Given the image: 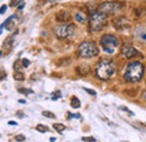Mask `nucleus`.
I'll list each match as a JSON object with an SVG mask.
<instances>
[{
	"instance_id": "b1692460",
	"label": "nucleus",
	"mask_w": 146,
	"mask_h": 142,
	"mask_svg": "<svg viewBox=\"0 0 146 142\" xmlns=\"http://www.w3.org/2000/svg\"><path fill=\"white\" fill-rule=\"evenodd\" d=\"M72 118L80 119V118H81V115H80V114H72V113H69V119H72Z\"/></svg>"
},
{
	"instance_id": "a878e982",
	"label": "nucleus",
	"mask_w": 146,
	"mask_h": 142,
	"mask_svg": "<svg viewBox=\"0 0 146 142\" xmlns=\"http://www.w3.org/2000/svg\"><path fill=\"white\" fill-rule=\"evenodd\" d=\"M84 91L87 92V93H89V94H91V95H96L97 93L93 91V89H84Z\"/></svg>"
},
{
	"instance_id": "f8f14e48",
	"label": "nucleus",
	"mask_w": 146,
	"mask_h": 142,
	"mask_svg": "<svg viewBox=\"0 0 146 142\" xmlns=\"http://www.w3.org/2000/svg\"><path fill=\"white\" fill-rule=\"evenodd\" d=\"M75 20L79 21V22H81V24H83V22L87 21V16H86V14H83L81 11H78L75 14Z\"/></svg>"
},
{
	"instance_id": "2f4dec72",
	"label": "nucleus",
	"mask_w": 146,
	"mask_h": 142,
	"mask_svg": "<svg viewBox=\"0 0 146 142\" xmlns=\"http://www.w3.org/2000/svg\"><path fill=\"white\" fill-rule=\"evenodd\" d=\"M50 2H55V1H57V0H48Z\"/></svg>"
},
{
	"instance_id": "dca6fc26",
	"label": "nucleus",
	"mask_w": 146,
	"mask_h": 142,
	"mask_svg": "<svg viewBox=\"0 0 146 142\" xmlns=\"http://www.w3.org/2000/svg\"><path fill=\"white\" fill-rule=\"evenodd\" d=\"M36 130L38 132H42V133H45V132H48V128L44 124H38L36 126Z\"/></svg>"
},
{
	"instance_id": "f257e3e1",
	"label": "nucleus",
	"mask_w": 146,
	"mask_h": 142,
	"mask_svg": "<svg viewBox=\"0 0 146 142\" xmlns=\"http://www.w3.org/2000/svg\"><path fill=\"white\" fill-rule=\"evenodd\" d=\"M116 72H117L116 64L109 59H102L101 62L98 63L96 67V75L104 81L110 80L116 74Z\"/></svg>"
},
{
	"instance_id": "6e6552de",
	"label": "nucleus",
	"mask_w": 146,
	"mask_h": 142,
	"mask_svg": "<svg viewBox=\"0 0 146 142\" xmlns=\"http://www.w3.org/2000/svg\"><path fill=\"white\" fill-rule=\"evenodd\" d=\"M121 53L124 54V56L126 58H133L135 56H137L139 52L134 47V46H130V45H126L121 48Z\"/></svg>"
},
{
	"instance_id": "cd10ccee",
	"label": "nucleus",
	"mask_w": 146,
	"mask_h": 142,
	"mask_svg": "<svg viewBox=\"0 0 146 142\" xmlns=\"http://www.w3.org/2000/svg\"><path fill=\"white\" fill-rule=\"evenodd\" d=\"M142 99L146 102V91H144V92L142 93Z\"/></svg>"
},
{
	"instance_id": "9d476101",
	"label": "nucleus",
	"mask_w": 146,
	"mask_h": 142,
	"mask_svg": "<svg viewBox=\"0 0 146 142\" xmlns=\"http://www.w3.org/2000/svg\"><path fill=\"white\" fill-rule=\"evenodd\" d=\"M13 43H14V38H13V36L7 37V38L3 40V44H2L3 49H5V51H9V49L11 48V46H13Z\"/></svg>"
},
{
	"instance_id": "f3484780",
	"label": "nucleus",
	"mask_w": 146,
	"mask_h": 142,
	"mask_svg": "<svg viewBox=\"0 0 146 142\" xmlns=\"http://www.w3.org/2000/svg\"><path fill=\"white\" fill-rule=\"evenodd\" d=\"M45 118H48V119H55L56 118V115H55L53 112H50V111H43V113H42Z\"/></svg>"
},
{
	"instance_id": "423d86ee",
	"label": "nucleus",
	"mask_w": 146,
	"mask_h": 142,
	"mask_svg": "<svg viewBox=\"0 0 146 142\" xmlns=\"http://www.w3.org/2000/svg\"><path fill=\"white\" fill-rule=\"evenodd\" d=\"M54 34L57 38H61V39L69 38L74 34V26L73 25H66V24L55 26Z\"/></svg>"
},
{
	"instance_id": "4468645a",
	"label": "nucleus",
	"mask_w": 146,
	"mask_h": 142,
	"mask_svg": "<svg viewBox=\"0 0 146 142\" xmlns=\"http://www.w3.org/2000/svg\"><path fill=\"white\" fill-rule=\"evenodd\" d=\"M53 126H54V129L57 131V132H58V133H62V132L65 130V128H66L65 125L62 124V123H55Z\"/></svg>"
},
{
	"instance_id": "f03ea898",
	"label": "nucleus",
	"mask_w": 146,
	"mask_h": 142,
	"mask_svg": "<svg viewBox=\"0 0 146 142\" xmlns=\"http://www.w3.org/2000/svg\"><path fill=\"white\" fill-rule=\"evenodd\" d=\"M144 75V66L139 62H131L129 63L125 71V78L130 83H136L142 80Z\"/></svg>"
},
{
	"instance_id": "393cba45",
	"label": "nucleus",
	"mask_w": 146,
	"mask_h": 142,
	"mask_svg": "<svg viewBox=\"0 0 146 142\" xmlns=\"http://www.w3.org/2000/svg\"><path fill=\"white\" fill-rule=\"evenodd\" d=\"M82 141H96V139L94 138H92V137H84V138H82Z\"/></svg>"
},
{
	"instance_id": "4be33fe9",
	"label": "nucleus",
	"mask_w": 146,
	"mask_h": 142,
	"mask_svg": "<svg viewBox=\"0 0 146 142\" xmlns=\"http://www.w3.org/2000/svg\"><path fill=\"white\" fill-rule=\"evenodd\" d=\"M15 140H16V141H25V140H26V138H25L24 135L19 134V135H16V137H15Z\"/></svg>"
},
{
	"instance_id": "aec40b11",
	"label": "nucleus",
	"mask_w": 146,
	"mask_h": 142,
	"mask_svg": "<svg viewBox=\"0 0 146 142\" xmlns=\"http://www.w3.org/2000/svg\"><path fill=\"white\" fill-rule=\"evenodd\" d=\"M20 93H24V94H31V93H34L32 89H19Z\"/></svg>"
},
{
	"instance_id": "c756f323",
	"label": "nucleus",
	"mask_w": 146,
	"mask_h": 142,
	"mask_svg": "<svg viewBox=\"0 0 146 142\" xmlns=\"http://www.w3.org/2000/svg\"><path fill=\"white\" fill-rule=\"evenodd\" d=\"M24 7H25V3H21V5H19V6H18V9H19V10H21Z\"/></svg>"
},
{
	"instance_id": "20e7f679",
	"label": "nucleus",
	"mask_w": 146,
	"mask_h": 142,
	"mask_svg": "<svg viewBox=\"0 0 146 142\" xmlns=\"http://www.w3.org/2000/svg\"><path fill=\"white\" fill-rule=\"evenodd\" d=\"M106 25H107V15L101 11L93 12L89 19V26L91 32H100Z\"/></svg>"
},
{
	"instance_id": "1a4fd4ad",
	"label": "nucleus",
	"mask_w": 146,
	"mask_h": 142,
	"mask_svg": "<svg viewBox=\"0 0 146 142\" xmlns=\"http://www.w3.org/2000/svg\"><path fill=\"white\" fill-rule=\"evenodd\" d=\"M55 18L58 22H68L70 19H71V16H70V12L66 11V10H60L58 12H56L55 15Z\"/></svg>"
},
{
	"instance_id": "9b49d317",
	"label": "nucleus",
	"mask_w": 146,
	"mask_h": 142,
	"mask_svg": "<svg viewBox=\"0 0 146 142\" xmlns=\"http://www.w3.org/2000/svg\"><path fill=\"white\" fill-rule=\"evenodd\" d=\"M115 25L117 26L118 29H123V28L125 27V25H126V26H129V22L127 21L126 18H118V19L115 21Z\"/></svg>"
},
{
	"instance_id": "7c9ffc66",
	"label": "nucleus",
	"mask_w": 146,
	"mask_h": 142,
	"mask_svg": "<svg viewBox=\"0 0 146 142\" xmlns=\"http://www.w3.org/2000/svg\"><path fill=\"white\" fill-rule=\"evenodd\" d=\"M19 103H26V101L25 100H19Z\"/></svg>"
},
{
	"instance_id": "ddd939ff",
	"label": "nucleus",
	"mask_w": 146,
	"mask_h": 142,
	"mask_svg": "<svg viewBox=\"0 0 146 142\" xmlns=\"http://www.w3.org/2000/svg\"><path fill=\"white\" fill-rule=\"evenodd\" d=\"M80 105H81V103H80L79 99L75 97V96H72V97H71V106H72L73 108H79Z\"/></svg>"
},
{
	"instance_id": "bb28decb",
	"label": "nucleus",
	"mask_w": 146,
	"mask_h": 142,
	"mask_svg": "<svg viewBox=\"0 0 146 142\" xmlns=\"http://www.w3.org/2000/svg\"><path fill=\"white\" fill-rule=\"evenodd\" d=\"M119 108H120V110H123V111H126V112H128L129 114H133V112H130V111H129V110H128L126 106H120Z\"/></svg>"
},
{
	"instance_id": "0eeeda50",
	"label": "nucleus",
	"mask_w": 146,
	"mask_h": 142,
	"mask_svg": "<svg viewBox=\"0 0 146 142\" xmlns=\"http://www.w3.org/2000/svg\"><path fill=\"white\" fill-rule=\"evenodd\" d=\"M121 9V5L117 1H106V2H102L98 10L106 14V15H113L116 12H118L119 10Z\"/></svg>"
},
{
	"instance_id": "a211bd4d",
	"label": "nucleus",
	"mask_w": 146,
	"mask_h": 142,
	"mask_svg": "<svg viewBox=\"0 0 146 142\" xmlns=\"http://www.w3.org/2000/svg\"><path fill=\"white\" fill-rule=\"evenodd\" d=\"M21 68H23L21 62H20V60H16V62H15V64H14V70H15V72L21 71Z\"/></svg>"
},
{
	"instance_id": "6ab92c4d",
	"label": "nucleus",
	"mask_w": 146,
	"mask_h": 142,
	"mask_svg": "<svg viewBox=\"0 0 146 142\" xmlns=\"http://www.w3.org/2000/svg\"><path fill=\"white\" fill-rule=\"evenodd\" d=\"M21 64H23L24 67H28L29 64H31V62H29L27 58H23V59H21Z\"/></svg>"
},
{
	"instance_id": "c85d7f7f",
	"label": "nucleus",
	"mask_w": 146,
	"mask_h": 142,
	"mask_svg": "<svg viewBox=\"0 0 146 142\" xmlns=\"http://www.w3.org/2000/svg\"><path fill=\"white\" fill-rule=\"evenodd\" d=\"M8 124L9 125H17V122H15V121H9V122H8Z\"/></svg>"
},
{
	"instance_id": "412c9836",
	"label": "nucleus",
	"mask_w": 146,
	"mask_h": 142,
	"mask_svg": "<svg viewBox=\"0 0 146 142\" xmlns=\"http://www.w3.org/2000/svg\"><path fill=\"white\" fill-rule=\"evenodd\" d=\"M62 96V94H61V92H56L55 94H53V96H52V100L53 101H56L58 97H61Z\"/></svg>"
},
{
	"instance_id": "473e14b6",
	"label": "nucleus",
	"mask_w": 146,
	"mask_h": 142,
	"mask_svg": "<svg viewBox=\"0 0 146 142\" xmlns=\"http://www.w3.org/2000/svg\"><path fill=\"white\" fill-rule=\"evenodd\" d=\"M143 39H146V34L144 36H143Z\"/></svg>"
},
{
	"instance_id": "7ed1b4c3",
	"label": "nucleus",
	"mask_w": 146,
	"mask_h": 142,
	"mask_svg": "<svg viewBox=\"0 0 146 142\" xmlns=\"http://www.w3.org/2000/svg\"><path fill=\"white\" fill-rule=\"evenodd\" d=\"M78 54L83 58H91L99 54V48L94 41L87 40L80 44L78 48Z\"/></svg>"
},
{
	"instance_id": "2eb2a0df",
	"label": "nucleus",
	"mask_w": 146,
	"mask_h": 142,
	"mask_svg": "<svg viewBox=\"0 0 146 142\" xmlns=\"http://www.w3.org/2000/svg\"><path fill=\"white\" fill-rule=\"evenodd\" d=\"M14 78H15V81H24L25 76H24V74L21 73V71H19V72H16V73L14 74Z\"/></svg>"
},
{
	"instance_id": "39448f33",
	"label": "nucleus",
	"mask_w": 146,
	"mask_h": 142,
	"mask_svg": "<svg viewBox=\"0 0 146 142\" xmlns=\"http://www.w3.org/2000/svg\"><path fill=\"white\" fill-rule=\"evenodd\" d=\"M100 44H101L105 52L112 54L115 52V49L119 46V40L116 36L111 35V34H107V35L102 36V38L100 40Z\"/></svg>"
},
{
	"instance_id": "5701e85b",
	"label": "nucleus",
	"mask_w": 146,
	"mask_h": 142,
	"mask_svg": "<svg viewBox=\"0 0 146 142\" xmlns=\"http://www.w3.org/2000/svg\"><path fill=\"white\" fill-rule=\"evenodd\" d=\"M6 10H7V5H3V6H1V8H0V15L5 14V12H6Z\"/></svg>"
}]
</instances>
